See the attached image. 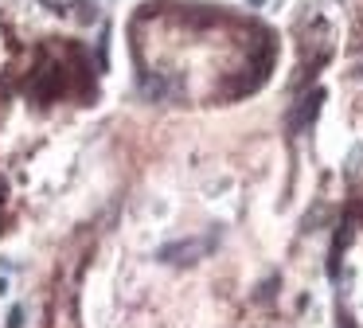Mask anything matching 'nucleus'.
I'll return each mask as SVG.
<instances>
[{"instance_id":"1","label":"nucleus","mask_w":363,"mask_h":328,"mask_svg":"<svg viewBox=\"0 0 363 328\" xmlns=\"http://www.w3.org/2000/svg\"><path fill=\"white\" fill-rule=\"evenodd\" d=\"M145 94H149L152 102H160V98L172 94V82H168L164 75H145Z\"/></svg>"}]
</instances>
